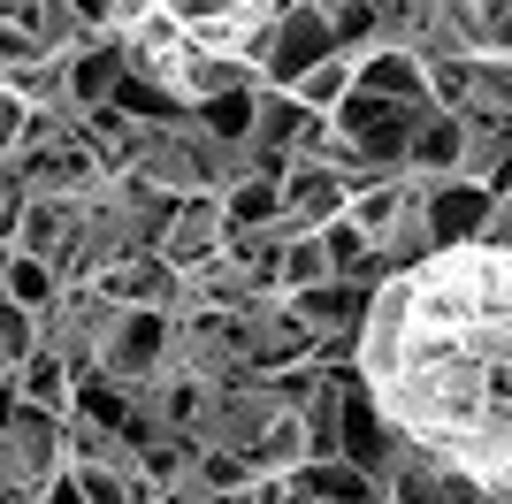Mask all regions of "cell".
<instances>
[{
    "mask_svg": "<svg viewBox=\"0 0 512 504\" xmlns=\"http://www.w3.org/2000/svg\"><path fill=\"white\" fill-rule=\"evenodd\" d=\"M352 382L398 443L505 504L512 489V252L436 245L367 283Z\"/></svg>",
    "mask_w": 512,
    "mask_h": 504,
    "instance_id": "cell-1",
    "label": "cell"
},
{
    "mask_svg": "<svg viewBox=\"0 0 512 504\" xmlns=\"http://www.w3.org/2000/svg\"><path fill=\"white\" fill-rule=\"evenodd\" d=\"M337 39H329V8L321 0H283L276 23H268V46H260V84L268 92H291L314 62H329Z\"/></svg>",
    "mask_w": 512,
    "mask_h": 504,
    "instance_id": "cell-2",
    "label": "cell"
},
{
    "mask_svg": "<svg viewBox=\"0 0 512 504\" xmlns=\"http://www.w3.org/2000/svg\"><path fill=\"white\" fill-rule=\"evenodd\" d=\"M276 199H283V214H291L299 230H321V222H337V214H344L352 176H337V168H321V161H283Z\"/></svg>",
    "mask_w": 512,
    "mask_h": 504,
    "instance_id": "cell-3",
    "label": "cell"
},
{
    "mask_svg": "<svg viewBox=\"0 0 512 504\" xmlns=\"http://www.w3.org/2000/svg\"><path fill=\"white\" fill-rule=\"evenodd\" d=\"M62 77H69V107H107V100H115V84H123V39L69 46Z\"/></svg>",
    "mask_w": 512,
    "mask_h": 504,
    "instance_id": "cell-4",
    "label": "cell"
},
{
    "mask_svg": "<svg viewBox=\"0 0 512 504\" xmlns=\"http://www.w3.org/2000/svg\"><path fill=\"white\" fill-rule=\"evenodd\" d=\"M92 291H100L107 306H161V298H169V268H161L153 252H130V260L92 275Z\"/></svg>",
    "mask_w": 512,
    "mask_h": 504,
    "instance_id": "cell-5",
    "label": "cell"
},
{
    "mask_svg": "<svg viewBox=\"0 0 512 504\" xmlns=\"http://www.w3.org/2000/svg\"><path fill=\"white\" fill-rule=\"evenodd\" d=\"M8 382H16V405H39V413H69V398H77L69 367L54 352H39V344H31V359H23Z\"/></svg>",
    "mask_w": 512,
    "mask_h": 504,
    "instance_id": "cell-6",
    "label": "cell"
},
{
    "mask_svg": "<svg viewBox=\"0 0 512 504\" xmlns=\"http://www.w3.org/2000/svg\"><path fill=\"white\" fill-rule=\"evenodd\" d=\"M344 92H352V54H329V62H314L299 84H291V100H299L306 115H321V123H329V107H337Z\"/></svg>",
    "mask_w": 512,
    "mask_h": 504,
    "instance_id": "cell-7",
    "label": "cell"
},
{
    "mask_svg": "<svg viewBox=\"0 0 512 504\" xmlns=\"http://www.w3.org/2000/svg\"><path fill=\"white\" fill-rule=\"evenodd\" d=\"M314 283H329V260H321V237H314V230L283 237V252H276V291L291 298V291H314Z\"/></svg>",
    "mask_w": 512,
    "mask_h": 504,
    "instance_id": "cell-8",
    "label": "cell"
},
{
    "mask_svg": "<svg viewBox=\"0 0 512 504\" xmlns=\"http://www.w3.org/2000/svg\"><path fill=\"white\" fill-rule=\"evenodd\" d=\"M0 291L16 298L23 314H39V306L62 291V283H54V268H46V260H31V252H8V260H0Z\"/></svg>",
    "mask_w": 512,
    "mask_h": 504,
    "instance_id": "cell-9",
    "label": "cell"
},
{
    "mask_svg": "<svg viewBox=\"0 0 512 504\" xmlns=\"http://www.w3.org/2000/svg\"><path fill=\"white\" fill-rule=\"evenodd\" d=\"M46 46L31 39V31H23V23H0V77H8V69H23V62H39Z\"/></svg>",
    "mask_w": 512,
    "mask_h": 504,
    "instance_id": "cell-10",
    "label": "cell"
},
{
    "mask_svg": "<svg viewBox=\"0 0 512 504\" xmlns=\"http://www.w3.org/2000/svg\"><path fill=\"white\" fill-rule=\"evenodd\" d=\"M23 115H31V107L0 84V168H8V153H16V138H23Z\"/></svg>",
    "mask_w": 512,
    "mask_h": 504,
    "instance_id": "cell-11",
    "label": "cell"
},
{
    "mask_svg": "<svg viewBox=\"0 0 512 504\" xmlns=\"http://www.w3.org/2000/svg\"><path fill=\"white\" fill-rule=\"evenodd\" d=\"M16 214H23V184H16V168H0V245L16 230Z\"/></svg>",
    "mask_w": 512,
    "mask_h": 504,
    "instance_id": "cell-12",
    "label": "cell"
},
{
    "mask_svg": "<svg viewBox=\"0 0 512 504\" xmlns=\"http://www.w3.org/2000/svg\"><path fill=\"white\" fill-rule=\"evenodd\" d=\"M0 260H8V245H0Z\"/></svg>",
    "mask_w": 512,
    "mask_h": 504,
    "instance_id": "cell-13",
    "label": "cell"
},
{
    "mask_svg": "<svg viewBox=\"0 0 512 504\" xmlns=\"http://www.w3.org/2000/svg\"><path fill=\"white\" fill-rule=\"evenodd\" d=\"M321 8H329V0H321Z\"/></svg>",
    "mask_w": 512,
    "mask_h": 504,
    "instance_id": "cell-14",
    "label": "cell"
}]
</instances>
